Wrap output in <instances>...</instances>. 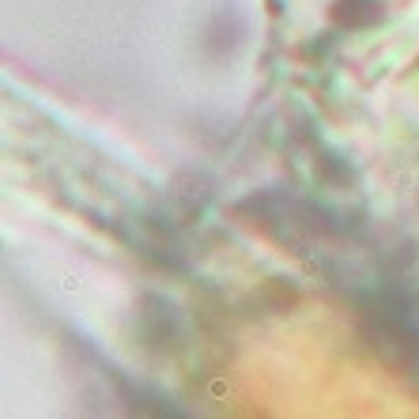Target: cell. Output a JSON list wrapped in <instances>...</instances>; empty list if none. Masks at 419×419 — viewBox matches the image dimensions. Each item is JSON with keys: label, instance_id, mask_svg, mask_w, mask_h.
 I'll return each instance as SVG.
<instances>
[{"label": "cell", "instance_id": "1", "mask_svg": "<svg viewBox=\"0 0 419 419\" xmlns=\"http://www.w3.org/2000/svg\"><path fill=\"white\" fill-rule=\"evenodd\" d=\"M400 283L355 291V314L362 336L397 370H419V310Z\"/></svg>", "mask_w": 419, "mask_h": 419}, {"label": "cell", "instance_id": "2", "mask_svg": "<svg viewBox=\"0 0 419 419\" xmlns=\"http://www.w3.org/2000/svg\"><path fill=\"white\" fill-rule=\"evenodd\" d=\"M336 19L344 27H370V23L381 19V0H340Z\"/></svg>", "mask_w": 419, "mask_h": 419}]
</instances>
